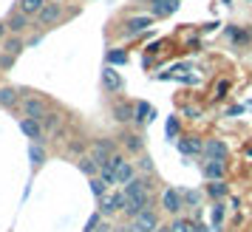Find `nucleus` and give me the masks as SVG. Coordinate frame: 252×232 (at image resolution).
Here are the masks:
<instances>
[{
	"label": "nucleus",
	"mask_w": 252,
	"mask_h": 232,
	"mask_svg": "<svg viewBox=\"0 0 252 232\" xmlns=\"http://www.w3.org/2000/svg\"><path fill=\"white\" fill-rule=\"evenodd\" d=\"M227 88H229V82H227V80H221V82L216 85V96H224V93H227Z\"/></svg>",
	"instance_id": "nucleus-34"
},
{
	"label": "nucleus",
	"mask_w": 252,
	"mask_h": 232,
	"mask_svg": "<svg viewBox=\"0 0 252 232\" xmlns=\"http://www.w3.org/2000/svg\"><path fill=\"white\" fill-rule=\"evenodd\" d=\"M127 230H130V232H156V230H159V218H156V212H153V209H142Z\"/></svg>",
	"instance_id": "nucleus-2"
},
{
	"label": "nucleus",
	"mask_w": 252,
	"mask_h": 232,
	"mask_svg": "<svg viewBox=\"0 0 252 232\" xmlns=\"http://www.w3.org/2000/svg\"><path fill=\"white\" fill-rule=\"evenodd\" d=\"M182 0H150V9H153V17H167V14L179 12Z\"/></svg>",
	"instance_id": "nucleus-10"
},
{
	"label": "nucleus",
	"mask_w": 252,
	"mask_h": 232,
	"mask_svg": "<svg viewBox=\"0 0 252 232\" xmlns=\"http://www.w3.org/2000/svg\"><path fill=\"white\" fill-rule=\"evenodd\" d=\"M201 153H204V159H213V162H227L229 159V147L221 139H207Z\"/></svg>",
	"instance_id": "nucleus-4"
},
{
	"label": "nucleus",
	"mask_w": 252,
	"mask_h": 232,
	"mask_svg": "<svg viewBox=\"0 0 252 232\" xmlns=\"http://www.w3.org/2000/svg\"><path fill=\"white\" fill-rule=\"evenodd\" d=\"M23 48H26V43H23V37L20 34H12L6 43H3V51H6V54H14V57H17Z\"/></svg>",
	"instance_id": "nucleus-21"
},
{
	"label": "nucleus",
	"mask_w": 252,
	"mask_h": 232,
	"mask_svg": "<svg viewBox=\"0 0 252 232\" xmlns=\"http://www.w3.org/2000/svg\"><path fill=\"white\" fill-rule=\"evenodd\" d=\"M179 150L182 153H201L204 150V142L198 139V136H182V142H179Z\"/></svg>",
	"instance_id": "nucleus-15"
},
{
	"label": "nucleus",
	"mask_w": 252,
	"mask_h": 232,
	"mask_svg": "<svg viewBox=\"0 0 252 232\" xmlns=\"http://www.w3.org/2000/svg\"><path fill=\"white\" fill-rule=\"evenodd\" d=\"M14 59H17L14 54H6V51H3V57H0V68H3V71H9V68L14 65Z\"/></svg>",
	"instance_id": "nucleus-31"
},
{
	"label": "nucleus",
	"mask_w": 252,
	"mask_h": 232,
	"mask_svg": "<svg viewBox=\"0 0 252 232\" xmlns=\"http://www.w3.org/2000/svg\"><path fill=\"white\" fill-rule=\"evenodd\" d=\"M207 193H210L213 198H224V196L229 193V187L224 184V178H221V181H213V184H207Z\"/></svg>",
	"instance_id": "nucleus-23"
},
{
	"label": "nucleus",
	"mask_w": 252,
	"mask_h": 232,
	"mask_svg": "<svg viewBox=\"0 0 252 232\" xmlns=\"http://www.w3.org/2000/svg\"><path fill=\"white\" fill-rule=\"evenodd\" d=\"M122 145H125V150L133 153V156L145 147V142H142V136H139V133H125V136H122Z\"/></svg>",
	"instance_id": "nucleus-19"
},
{
	"label": "nucleus",
	"mask_w": 252,
	"mask_h": 232,
	"mask_svg": "<svg viewBox=\"0 0 252 232\" xmlns=\"http://www.w3.org/2000/svg\"><path fill=\"white\" fill-rule=\"evenodd\" d=\"M29 156H32V164H34V167H40V164L48 159V153L43 150L40 145H32V147H29Z\"/></svg>",
	"instance_id": "nucleus-24"
},
{
	"label": "nucleus",
	"mask_w": 252,
	"mask_h": 232,
	"mask_svg": "<svg viewBox=\"0 0 252 232\" xmlns=\"http://www.w3.org/2000/svg\"><path fill=\"white\" fill-rule=\"evenodd\" d=\"M182 201L184 204H190V207H195V204L201 201V196H198V193H182Z\"/></svg>",
	"instance_id": "nucleus-32"
},
{
	"label": "nucleus",
	"mask_w": 252,
	"mask_h": 232,
	"mask_svg": "<svg viewBox=\"0 0 252 232\" xmlns=\"http://www.w3.org/2000/svg\"><path fill=\"white\" fill-rule=\"evenodd\" d=\"M114 119L119 122V125H127V122H133V105H130V102H116Z\"/></svg>",
	"instance_id": "nucleus-14"
},
{
	"label": "nucleus",
	"mask_w": 252,
	"mask_h": 232,
	"mask_svg": "<svg viewBox=\"0 0 252 232\" xmlns=\"http://www.w3.org/2000/svg\"><path fill=\"white\" fill-rule=\"evenodd\" d=\"M46 6V0H20L17 3V12H23V14H29V17H37V12Z\"/></svg>",
	"instance_id": "nucleus-18"
},
{
	"label": "nucleus",
	"mask_w": 252,
	"mask_h": 232,
	"mask_svg": "<svg viewBox=\"0 0 252 232\" xmlns=\"http://www.w3.org/2000/svg\"><path fill=\"white\" fill-rule=\"evenodd\" d=\"M182 207H184V201H182V193H179V190H164V193H161V209H164L167 215L176 218V215L182 212Z\"/></svg>",
	"instance_id": "nucleus-5"
},
{
	"label": "nucleus",
	"mask_w": 252,
	"mask_h": 232,
	"mask_svg": "<svg viewBox=\"0 0 252 232\" xmlns=\"http://www.w3.org/2000/svg\"><path fill=\"white\" fill-rule=\"evenodd\" d=\"M122 85H125V82H122V77H119V71H114L111 68V65H105L102 68V88L108 93H119L122 91Z\"/></svg>",
	"instance_id": "nucleus-9"
},
{
	"label": "nucleus",
	"mask_w": 252,
	"mask_h": 232,
	"mask_svg": "<svg viewBox=\"0 0 252 232\" xmlns=\"http://www.w3.org/2000/svg\"><path fill=\"white\" fill-rule=\"evenodd\" d=\"M221 218H224V207H221V204H216V207H213V221H216V224H221Z\"/></svg>",
	"instance_id": "nucleus-33"
},
{
	"label": "nucleus",
	"mask_w": 252,
	"mask_h": 232,
	"mask_svg": "<svg viewBox=\"0 0 252 232\" xmlns=\"http://www.w3.org/2000/svg\"><path fill=\"white\" fill-rule=\"evenodd\" d=\"M105 59H108V65L114 68V65H122V62H125L127 54H125V51H108V57H105Z\"/></svg>",
	"instance_id": "nucleus-27"
},
{
	"label": "nucleus",
	"mask_w": 252,
	"mask_h": 232,
	"mask_svg": "<svg viewBox=\"0 0 252 232\" xmlns=\"http://www.w3.org/2000/svg\"><path fill=\"white\" fill-rule=\"evenodd\" d=\"M96 175H99V178H102V181H105L108 187H111V184H116V173L111 170V167H108V164H102V167H99V173H96Z\"/></svg>",
	"instance_id": "nucleus-26"
},
{
	"label": "nucleus",
	"mask_w": 252,
	"mask_h": 232,
	"mask_svg": "<svg viewBox=\"0 0 252 232\" xmlns=\"http://www.w3.org/2000/svg\"><path fill=\"white\" fill-rule=\"evenodd\" d=\"M40 125H43V130H57L60 125V114H54V111H48L43 119H40Z\"/></svg>",
	"instance_id": "nucleus-25"
},
{
	"label": "nucleus",
	"mask_w": 252,
	"mask_h": 232,
	"mask_svg": "<svg viewBox=\"0 0 252 232\" xmlns=\"http://www.w3.org/2000/svg\"><path fill=\"white\" fill-rule=\"evenodd\" d=\"M125 209V196L122 193H111V196L99 198V212L102 215H114V212H122Z\"/></svg>",
	"instance_id": "nucleus-7"
},
{
	"label": "nucleus",
	"mask_w": 252,
	"mask_h": 232,
	"mask_svg": "<svg viewBox=\"0 0 252 232\" xmlns=\"http://www.w3.org/2000/svg\"><path fill=\"white\" fill-rule=\"evenodd\" d=\"M6 34V23H0V37Z\"/></svg>",
	"instance_id": "nucleus-37"
},
{
	"label": "nucleus",
	"mask_w": 252,
	"mask_h": 232,
	"mask_svg": "<svg viewBox=\"0 0 252 232\" xmlns=\"http://www.w3.org/2000/svg\"><path fill=\"white\" fill-rule=\"evenodd\" d=\"M156 232H170V227H161V230H156Z\"/></svg>",
	"instance_id": "nucleus-38"
},
{
	"label": "nucleus",
	"mask_w": 252,
	"mask_h": 232,
	"mask_svg": "<svg viewBox=\"0 0 252 232\" xmlns=\"http://www.w3.org/2000/svg\"><path fill=\"white\" fill-rule=\"evenodd\" d=\"M195 232H213L210 227H204V224H195Z\"/></svg>",
	"instance_id": "nucleus-36"
},
{
	"label": "nucleus",
	"mask_w": 252,
	"mask_h": 232,
	"mask_svg": "<svg viewBox=\"0 0 252 232\" xmlns=\"http://www.w3.org/2000/svg\"><path fill=\"white\" fill-rule=\"evenodd\" d=\"M80 170H82L85 175H91V178H96V173H99V164L94 162L91 156H82V159H80Z\"/></svg>",
	"instance_id": "nucleus-22"
},
{
	"label": "nucleus",
	"mask_w": 252,
	"mask_h": 232,
	"mask_svg": "<svg viewBox=\"0 0 252 232\" xmlns=\"http://www.w3.org/2000/svg\"><path fill=\"white\" fill-rule=\"evenodd\" d=\"M17 99H20L17 88H12V85H0V108H12V105H17Z\"/></svg>",
	"instance_id": "nucleus-16"
},
{
	"label": "nucleus",
	"mask_w": 252,
	"mask_h": 232,
	"mask_svg": "<svg viewBox=\"0 0 252 232\" xmlns=\"http://www.w3.org/2000/svg\"><path fill=\"white\" fill-rule=\"evenodd\" d=\"M46 114H48V102H46V99L32 96V93L23 99V116H26V119H37V122H40Z\"/></svg>",
	"instance_id": "nucleus-3"
},
{
	"label": "nucleus",
	"mask_w": 252,
	"mask_h": 232,
	"mask_svg": "<svg viewBox=\"0 0 252 232\" xmlns=\"http://www.w3.org/2000/svg\"><path fill=\"white\" fill-rule=\"evenodd\" d=\"M167 136H170V139H176V136H179V119H176V116H170V119H167Z\"/></svg>",
	"instance_id": "nucleus-30"
},
{
	"label": "nucleus",
	"mask_w": 252,
	"mask_h": 232,
	"mask_svg": "<svg viewBox=\"0 0 252 232\" xmlns=\"http://www.w3.org/2000/svg\"><path fill=\"white\" fill-rule=\"evenodd\" d=\"M224 173H227V162H213V159H207L204 175L210 178V181H221V178H224Z\"/></svg>",
	"instance_id": "nucleus-13"
},
{
	"label": "nucleus",
	"mask_w": 252,
	"mask_h": 232,
	"mask_svg": "<svg viewBox=\"0 0 252 232\" xmlns=\"http://www.w3.org/2000/svg\"><path fill=\"white\" fill-rule=\"evenodd\" d=\"M60 17H63V6H60L57 0H48L46 6L37 12V26L40 29H48V26H57Z\"/></svg>",
	"instance_id": "nucleus-1"
},
{
	"label": "nucleus",
	"mask_w": 252,
	"mask_h": 232,
	"mask_svg": "<svg viewBox=\"0 0 252 232\" xmlns=\"http://www.w3.org/2000/svg\"><path fill=\"white\" fill-rule=\"evenodd\" d=\"M170 232H190V224H187L184 218H179V215H176V221L170 224Z\"/></svg>",
	"instance_id": "nucleus-29"
},
{
	"label": "nucleus",
	"mask_w": 252,
	"mask_h": 232,
	"mask_svg": "<svg viewBox=\"0 0 252 232\" xmlns=\"http://www.w3.org/2000/svg\"><path fill=\"white\" fill-rule=\"evenodd\" d=\"M153 23V17H148V14H139V17H130L125 23V34L127 37H136V34H142L148 26Z\"/></svg>",
	"instance_id": "nucleus-12"
},
{
	"label": "nucleus",
	"mask_w": 252,
	"mask_h": 232,
	"mask_svg": "<svg viewBox=\"0 0 252 232\" xmlns=\"http://www.w3.org/2000/svg\"><path fill=\"white\" fill-rule=\"evenodd\" d=\"M139 164H142V170H153V162H150L148 156H142V162Z\"/></svg>",
	"instance_id": "nucleus-35"
},
{
	"label": "nucleus",
	"mask_w": 252,
	"mask_h": 232,
	"mask_svg": "<svg viewBox=\"0 0 252 232\" xmlns=\"http://www.w3.org/2000/svg\"><path fill=\"white\" fill-rule=\"evenodd\" d=\"M20 130L26 139H32V145H43V139H46V130L37 119H20Z\"/></svg>",
	"instance_id": "nucleus-6"
},
{
	"label": "nucleus",
	"mask_w": 252,
	"mask_h": 232,
	"mask_svg": "<svg viewBox=\"0 0 252 232\" xmlns=\"http://www.w3.org/2000/svg\"><path fill=\"white\" fill-rule=\"evenodd\" d=\"M105 187H108V184H105L99 175H96V178H91V193H94L96 198H102V196H105Z\"/></svg>",
	"instance_id": "nucleus-28"
},
{
	"label": "nucleus",
	"mask_w": 252,
	"mask_h": 232,
	"mask_svg": "<svg viewBox=\"0 0 252 232\" xmlns=\"http://www.w3.org/2000/svg\"><path fill=\"white\" fill-rule=\"evenodd\" d=\"M57 3H60V0H57Z\"/></svg>",
	"instance_id": "nucleus-39"
},
{
	"label": "nucleus",
	"mask_w": 252,
	"mask_h": 232,
	"mask_svg": "<svg viewBox=\"0 0 252 232\" xmlns=\"http://www.w3.org/2000/svg\"><path fill=\"white\" fill-rule=\"evenodd\" d=\"M114 153V139H94V147H91V159L99 167L108 162V156Z\"/></svg>",
	"instance_id": "nucleus-8"
},
{
	"label": "nucleus",
	"mask_w": 252,
	"mask_h": 232,
	"mask_svg": "<svg viewBox=\"0 0 252 232\" xmlns=\"http://www.w3.org/2000/svg\"><path fill=\"white\" fill-rule=\"evenodd\" d=\"M114 173H116V184H127V181L136 175V170H133V164L125 159V162H122V164H119V167L114 170Z\"/></svg>",
	"instance_id": "nucleus-17"
},
{
	"label": "nucleus",
	"mask_w": 252,
	"mask_h": 232,
	"mask_svg": "<svg viewBox=\"0 0 252 232\" xmlns=\"http://www.w3.org/2000/svg\"><path fill=\"white\" fill-rule=\"evenodd\" d=\"M32 26V17L29 14H23V12H14L9 20H6V31H12V34H23L26 29Z\"/></svg>",
	"instance_id": "nucleus-11"
},
{
	"label": "nucleus",
	"mask_w": 252,
	"mask_h": 232,
	"mask_svg": "<svg viewBox=\"0 0 252 232\" xmlns=\"http://www.w3.org/2000/svg\"><path fill=\"white\" fill-rule=\"evenodd\" d=\"M150 116H153V108H150L148 102H139V105H133V122L136 125H145Z\"/></svg>",
	"instance_id": "nucleus-20"
}]
</instances>
